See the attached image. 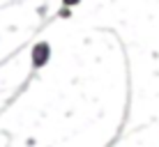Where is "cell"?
<instances>
[{
	"instance_id": "cell-1",
	"label": "cell",
	"mask_w": 159,
	"mask_h": 147,
	"mask_svg": "<svg viewBox=\"0 0 159 147\" xmlns=\"http://www.w3.org/2000/svg\"><path fill=\"white\" fill-rule=\"evenodd\" d=\"M32 55H35L32 60H35L37 67H39V64H44V62L48 60V46H46V44H37L35 51H32Z\"/></svg>"
},
{
	"instance_id": "cell-2",
	"label": "cell",
	"mask_w": 159,
	"mask_h": 147,
	"mask_svg": "<svg viewBox=\"0 0 159 147\" xmlns=\"http://www.w3.org/2000/svg\"><path fill=\"white\" fill-rule=\"evenodd\" d=\"M67 2H76V0H67Z\"/></svg>"
}]
</instances>
